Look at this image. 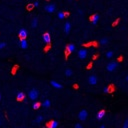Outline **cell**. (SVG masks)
<instances>
[{
	"label": "cell",
	"mask_w": 128,
	"mask_h": 128,
	"mask_svg": "<svg viewBox=\"0 0 128 128\" xmlns=\"http://www.w3.org/2000/svg\"><path fill=\"white\" fill-rule=\"evenodd\" d=\"M98 21H99V15L98 14H94L91 16V23L93 25H96L98 23Z\"/></svg>",
	"instance_id": "obj_11"
},
{
	"label": "cell",
	"mask_w": 128,
	"mask_h": 128,
	"mask_svg": "<svg viewBox=\"0 0 128 128\" xmlns=\"http://www.w3.org/2000/svg\"><path fill=\"white\" fill-rule=\"evenodd\" d=\"M103 92L107 94V93L110 92V88H109V87H104V88H103Z\"/></svg>",
	"instance_id": "obj_27"
},
{
	"label": "cell",
	"mask_w": 128,
	"mask_h": 128,
	"mask_svg": "<svg viewBox=\"0 0 128 128\" xmlns=\"http://www.w3.org/2000/svg\"><path fill=\"white\" fill-rule=\"evenodd\" d=\"M34 6H39V2H38V1H35V2H34Z\"/></svg>",
	"instance_id": "obj_29"
},
{
	"label": "cell",
	"mask_w": 128,
	"mask_h": 128,
	"mask_svg": "<svg viewBox=\"0 0 128 128\" xmlns=\"http://www.w3.org/2000/svg\"><path fill=\"white\" fill-rule=\"evenodd\" d=\"M64 74H65V76H67V77H70V76L73 75V71L71 69H66L65 72H64Z\"/></svg>",
	"instance_id": "obj_21"
},
{
	"label": "cell",
	"mask_w": 128,
	"mask_h": 128,
	"mask_svg": "<svg viewBox=\"0 0 128 128\" xmlns=\"http://www.w3.org/2000/svg\"><path fill=\"white\" fill-rule=\"evenodd\" d=\"M48 128H57L58 127V121L56 120H51L48 124H47Z\"/></svg>",
	"instance_id": "obj_12"
},
{
	"label": "cell",
	"mask_w": 128,
	"mask_h": 128,
	"mask_svg": "<svg viewBox=\"0 0 128 128\" xmlns=\"http://www.w3.org/2000/svg\"><path fill=\"white\" fill-rule=\"evenodd\" d=\"M50 105H51V102H50V100H48V99L44 100L43 103H42V106H43V107H45V108L50 107Z\"/></svg>",
	"instance_id": "obj_18"
},
{
	"label": "cell",
	"mask_w": 128,
	"mask_h": 128,
	"mask_svg": "<svg viewBox=\"0 0 128 128\" xmlns=\"http://www.w3.org/2000/svg\"><path fill=\"white\" fill-rule=\"evenodd\" d=\"M19 46L22 49H26L27 48V46H28V43H27V41L25 40V39H21L19 41Z\"/></svg>",
	"instance_id": "obj_14"
},
{
	"label": "cell",
	"mask_w": 128,
	"mask_h": 128,
	"mask_svg": "<svg viewBox=\"0 0 128 128\" xmlns=\"http://www.w3.org/2000/svg\"><path fill=\"white\" fill-rule=\"evenodd\" d=\"M122 128H128V118H127V119H125L124 123H123V126H122Z\"/></svg>",
	"instance_id": "obj_25"
},
{
	"label": "cell",
	"mask_w": 128,
	"mask_h": 128,
	"mask_svg": "<svg viewBox=\"0 0 128 128\" xmlns=\"http://www.w3.org/2000/svg\"><path fill=\"white\" fill-rule=\"evenodd\" d=\"M100 128H106V126H105V125H101Z\"/></svg>",
	"instance_id": "obj_31"
},
{
	"label": "cell",
	"mask_w": 128,
	"mask_h": 128,
	"mask_svg": "<svg viewBox=\"0 0 128 128\" xmlns=\"http://www.w3.org/2000/svg\"><path fill=\"white\" fill-rule=\"evenodd\" d=\"M117 67H118V63L116 61H111L107 64L106 69H107V71H109V72H113L114 70L117 69Z\"/></svg>",
	"instance_id": "obj_2"
},
{
	"label": "cell",
	"mask_w": 128,
	"mask_h": 128,
	"mask_svg": "<svg viewBox=\"0 0 128 128\" xmlns=\"http://www.w3.org/2000/svg\"><path fill=\"white\" fill-rule=\"evenodd\" d=\"M38 96H39V92H38V90L35 88H32L28 93V97L30 98L31 100H36L38 98Z\"/></svg>",
	"instance_id": "obj_1"
},
{
	"label": "cell",
	"mask_w": 128,
	"mask_h": 128,
	"mask_svg": "<svg viewBox=\"0 0 128 128\" xmlns=\"http://www.w3.org/2000/svg\"><path fill=\"white\" fill-rule=\"evenodd\" d=\"M125 80H126V82H128V75H127L126 77H125Z\"/></svg>",
	"instance_id": "obj_30"
},
{
	"label": "cell",
	"mask_w": 128,
	"mask_h": 128,
	"mask_svg": "<svg viewBox=\"0 0 128 128\" xmlns=\"http://www.w3.org/2000/svg\"><path fill=\"white\" fill-rule=\"evenodd\" d=\"M65 15H67V14H66V13H64L63 11H59L57 16H58V18H59V19H64V17H65Z\"/></svg>",
	"instance_id": "obj_22"
},
{
	"label": "cell",
	"mask_w": 128,
	"mask_h": 128,
	"mask_svg": "<svg viewBox=\"0 0 128 128\" xmlns=\"http://www.w3.org/2000/svg\"><path fill=\"white\" fill-rule=\"evenodd\" d=\"M74 128H83V126L80 124V123H76L75 124V126H74Z\"/></svg>",
	"instance_id": "obj_28"
},
{
	"label": "cell",
	"mask_w": 128,
	"mask_h": 128,
	"mask_svg": "<svg viewBox=\"0 0 128 128\" xmlns=\"http://www.w3.org/2000/svg\"><path fill=\"white\" fill-rule=\"evenodd\" d=\"M42 104H40L39 102H34V103L32 104V108L34 109V110H37V109H39L40 108V106H41Z\"/></svg>",
	"instance_id": "obj_20"
},
{
	"label": "cell",
	"mask_w": 128,
	"mask_h": 128,
	"mask_svg": "<svg viewBox=\"0 0 128 128\" xmlns=\"http://www.w3.org/2000/svg\"><path fill=\"white\" fill-rule=\"evenodd\" d=\"M87 55H88V52L86 49H80L78 51V57L80 59H85L87 57Z\"/></svg>",
	"instance_id": "obj_6"
},
{
	"label": "cell",
	"mask_w": 128,
	"mask_h": 128,
	"mask_svg": "<svg viewBox=\"0 0 128 128\" xmlns=\"http://www.w3.org/2000/svg\"><path fill=\"white\" fill-rule=\"evenodd\" d=\"M44 9L46 12H48V13H53V12L56 10V5L53 3H51V4H48V5H46L44 7Z\"/></svg>",
	"instance_id": "obj_3"
},
{
	"label": "cell",
	"mask_w": 128,
	"mask_h": 128,
	"mask_svg": "<svg viewBox=\"0 0 128 128\" xmlns=\"http://www.w3.org/2000/svg\"><path fill=\"white\" fill-rule=\"evenodd\" d=\"M113 55H114L113 51L110 50V51H108V52L106 53V57H107V58H112V57H113Z\"/></svg>",
	"instance_id": "obj_23"
},
{
	"label": "cell",
	"mask_w": 128,
	"mask_h": 128,
	"mask_svg": "<svg viewBox=\"0 0 128 128\" xmlns=\"http://www.w3.org/2000/svg\"><path fill=\"white\" fill-rule=\"evenodd\" d=\"M50 84L52 85L54 88H57V89H61L62 88V85L59 83V82H57V81H55V80H51L50 81Z\"/></svg>",
	"instance_id": "obj_13"
},
{
	"label": "cell",
	"mask_w": 128,
	"mask_h": 128,
	"mask_svg": "<svg viewBox=\"0 0 128 128\" xmlns=\"http://www.w3.org/2000/svg\"><path fill=\"white\" fill-rule=\"evenodd\" d=\"M109 42V40H108V38H106V37H104V38H101L100 39V41H99V43L101 44V45H106Z\"/></svg>",
	"instance_id": "obj_19"
},
{
	"label": "cell",
	"mask_w": 128,
	"mask_h": 128,
	"mask_svg": "<svg viewBox=\"0 0 128 128\" xmlns=\"http://www.w3.org/2000/svg\"><path fill=\"white\" fill-rule=\"evenodd\" d=\"M87 81H88L89 85H96L98 83V78H97V76H95V75H91V76H89V77H88Z\"/></svg>",
	"instance_id": "obj_5"
},
{
	"label": "cell",
	"mask_w": 128,
	"mask_h": 128,
	"mask_svg": "<svg viewBox=\"0 0 128 128\" xmlns=\"http://www.w3.org/2000/svg\"><path fill=\"white\" fill-rule=\"evenodd\" d=\"M37 25H38V18L37 17H34V18L32 19V21H31V27L32 28H36Z\"/></svg>",
	"instance_id": "obj_17"
},
{
	"label": "cell",
	"mask_w": 128,
	"mask_h": 128,
	"mask_svg": "<svg viewBox=\"0 0 128 128\" xmlns=\"http://www.w3.org/2000/svg\"><path fill=\"white\" fill-rule=\"evenodd\" d=\"M6 47V43L5 42H0V49H3Z\"/></svg>",
	"instance_id": "obj_26"
},
{
	"label": "cell",
	"mask_w": 128,
	"mask_h": 128,
	"mask_svg": "<svg viewBox=\"0 0 128 128\" xmlns=\"http://www.w3.org/2000/svg\"><path fill=\"white\" fill-rule=\"evenodd\" d=\"M19 37L21 38V39H26V37H27V30L26 29H24V28H22V29H20L19 30Z\"/></svg>",
	"instance_id": "obj_7"
},
{
	"label": "cell",
	"mask_w": 128,
	"mask_h": 128,
	"mask_svg": "<svg viewBox=\"0 0 128 128\" xmlns=\"http://www.w3.org/2000/svg\"><path fill=\"white\" fill-rule=\"evenodd\" d=\"M43 40L46 44H49L50 43V41H51V37H50V34L48 32H46L43 34Z\"/></svg>",
	"instance_id": "obj_10"
},
{
	"label": "cell",
	"mask_w": 128,
	"mask_h": 128,
	"mask_svg": "<svg viewBox=\"0 0 128 128\" xmlns=\"http://www.w3.org/2000/svg\"><path fill=\"white\" fill-rule=\"evenodd\" d=\"M0 99H1V94H0Z\"/></svg>",
	"instance_id": "obj_33"
},
{
	"label": "cell",
	"mask_w": 128,
	"mask_h": 128,
	"mask_svg": "<svg viewBox=\"0 0 128 128\" xmlns=\"http://www.w3.org/2000/svg\"><path fill=\"white\" fill-rule=\"evenodd\" d=\"M42 120H43V117H42L41 115H38V116L36 117V119H35L36 123H40V122H42Z\"/></svg>",
	"instance_id": "obj_24"
},
{
	"label": "cell",
	"mask_w": 128,
	"mask_h": 128,
	"mask_svg": "<svg viewBox=\"0 0 128 128\" xmlns=\"http://www.w3.org/2000/svg\"><path fill=\"white\" fill-rule=\"evenodd\" d=\"M104 116H105V110H100V111L98 112L97 115H96V119H97V120H101Z\"/></svg>",
	"instance_id": "obj_15"
},
{
	"label": "cell",
	"mask_w": 128,
	"mask_h": 128,
	"mask_svg": "<svg viewBox=\"0 0 128 128\" xmlns=\"http://www.w3.org/2000/svg\"><path fill=\"white\" fill-rule=\"evenodd\" d=\"M73 51H75V45L74 44H68L66 46V54H69V53H72Z\"/></svg>",
	"instance_id": "obj_8"
},
{
	"label": "cell",
	"mask_w": 128,
	"mask_h": 128,
	"mask_svg": "<svg viewBox=\"0 0 128 128\" xmlns=\"http://www.w3.org/2000/svg\"><path fill=\"white\" fill-rule=\"evenodd\" d=\"M87 116H88V112H87V110H85V109L81 110V111L78 113V117H79V119H80L81 121H85V120H86Z\"/></svg>",
	"instance_id": "obj_4"
},
{
	"label": "cell",
	"mask_w": 128,
	"mask_h": 128,
	"mask_svg": "<svg viewBox=\"0 0 128 128\" xmlns=\"http://www.w3.org/2000/svg\"><path fill=\"white\" fill-rule=\"evenodd\" d=\"M71 30V24L69 22H66L65 24H64V32H65L66 34H68L70 32Z\"/></svg>",
	"instance_id": "obj_16"
},
{
	"label": "cell",
	"mask_w": 128,
	"mask_h": 128,
	"mask_svg": "<svg viewBox=\"0 0 128 128\" xmlns=\"http://www.w3.org/2000/svg\"><path fill=\"white\" fill-rule=\"evenodd\" d=\"M24 98H25L24 92H22V91H18V92L16 93V99L18 100V101H22V100H24Z\"/></svg>",
	"instance_id": "obj_9"
},
{
	"label": "cell",
	"mask_w": 128,
	"mask_h": 128,
	"mask_svg": "<svg viewBox=\"0 0 128 128\" xmlns=\"http://www.w3.org/2000/svg\"><path fill=\"white\" fill-rule=\"evenodd\" d=\"M0 125H1V119H0Z\"/></svg>",
	"instance_id": "obj_32"
}]
</instances>
